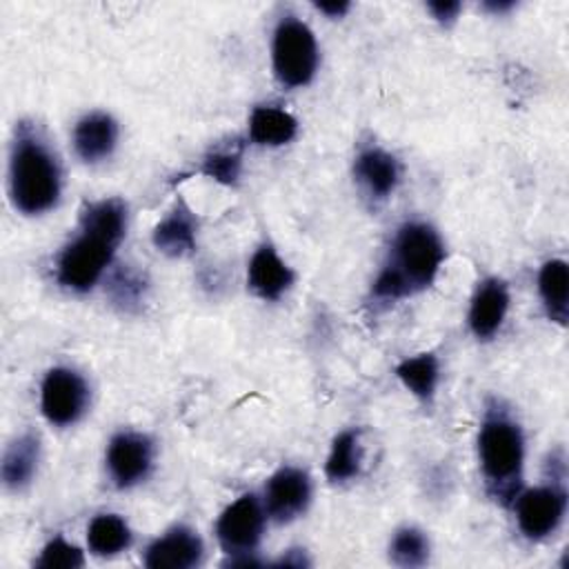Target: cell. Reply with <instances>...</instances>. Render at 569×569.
Wrapping results in <instances>:
<instances>
[{
    "label": "cell",
    "mask_w": 569,
    "mask_h": 569,
    "mask_svg": "<svg viewBox=\"0 0 569 569\" xmlns=\"http://www.w3.org/2000/svg\"><path fill=\"white\" fill-rule=\"evenodd\" d=\"M445 260V247L438 231L425 222H405L391 244V260L385 264L405 284L407 293L433 282Z\"/></svg>",
    "instance_id": "cell-3"
},
{
    "label": "cell",
    "mask_w": 569,
    "mask_h": 569,
    "mask_svg": "<svg viewBox=\"0 0 569 569\" xmlns=\"http://www.w3.org/2000/svg\"><path fill=\"white\" fill-rule=\"evenodd\" d=\"M144 293V282L131 269H118L109 280V296L116 305L131 309L140 302Z\"/></svg>",
    "instance_id": "cell-27"
},
{
    "label": "cell",
    "mask_w": 569,
    "mask_h": 569,
    "mask_svg": "<svg viewBox=\"0 0 569 569\" xmlns=\"http://www.w3.org/2000/svg\"><path fill=\"white\" fill-rule=\"evenodd\" d=\"M273 71L284 87H305L318 69L313 31L298 18L287 16L273 31Z\"/></svg>",
    "instance_id": "cell-4"
},
{
    "label": "cell",
    "mask_w": 569,
    "mask_h": 569,
    "mask_svg": "<svg viewBox=\"0 0 569 569\" xmlns=\"http://www.w3.org/2000/svg\"><path fill=\"white\" fill-rule=\"evenodd\" d=\"M400 382L420 400H431L438 385V360L433 353H418L396 367Z\"/></svg>",
    "instance_id": "cell-22"
},
{
    "label": "cell",
    "mask_w": 569,
    "mask_h": 569,
    "mask_svg": "<svg viewBox=\"0 0 569 569\" xmlns=\"http://www.w3.org/2000/svg\"><path fill=\"white\" fill-rule=\"evenodd\" d=\"M240 169H242V144L240 142H229L224 147L211 149L200 167V173H204L207 178L220 182V184H236L240 178Z\"/></svg>",
    "instance_id": "cell-24"
},
{
    "label": "cell",
    "mask_w": 569,
    "mask_h": 569,
    "mask_svg": "<svg viewBox=\"0 0 569 569\" xmlns=\"http://www.w3.org/2000/svg\"><path fill=\"white\" fill-rule=\"evenodd\" d=\"M40 458V440L36 433L24 431L4 451L2 458V482L7 489H22L31 482Z\"/></svg>",
    "instance_id": "cell-17"
},
{
    "label": "cell",
    "mask_w": 569,
    "mask_h": 569,
    "mask_svg": "<svg viewBox=\"0 0 569 569\" xmlns=\"http://www.w3.org/2000/svg\"><path fill=\"white\" fill-rule=\"evenodd\" d=\"M278 565H282V567H307L309 560L305 558V551H300V549H289L287 556H282V558L278 560Z\"/></svg>",
    "instance_id": "cell-29"
},
{
    "label": "cell",
    "mask_w": 569,
    "mask_h": 569,
    "mask_svg": "<svg viewBox=\"0 0 569 569\" xmlns=\"http://www.w3.org/2000/svg\"><path fill=\"white\" fill-rule=\"evenodd\" d=\"M429 556V542L416 527H402L393 533L389 545V558L400 567H420Z\"/></svg>",
    "instance_id": "cell-25"
},
{
    "label": "cell",
    "mask_w": 569,
    "mask_h": 569,
    "mask_svg": "<svg viewBox=\"0 0 569 569\" xmlns=\"http://www.w3.org/2000/svg\"><path fill=\"white\" fill-rule=\"evenodd\" d=\"M118 140V124L109 113L93 111L73 127V149L84 162H98L111 156Z\"/></svg>",
    "instance_id": "cell-15"
},
{
    "label": "cell",
    "mask_w": 569,
    "mask_h": 569,
    "mask_svg": "<svg viewBox=\"0 0 569 569\" xmlns=\"http://www.w3.org/2000/svg\"><path fill=\"white\" fill-rule=\"evenodd\" d=\"M353 173H356V180L367 189L371 198L385 200L387 196L393 193L400 169H398V160L391 153L378 147H367L356 156Z\"/></svg>",
    "instance_id": "cell-16"
},
{
    "label": "cell",
    "mask_w": 569,
    "mask_h": 569,
    "mask_svg": "<svg viewBox=\"0 0 569 569\" xmlns=\"http://www.w3.org/2000/svg\"><path fill=\"white\" fill-rule=\"evenodd\" d=\"M509 309V291L507 284L498 278H487L476 287L469 307V327L476 338H491Z\"/></svg>",
    "instance_id": "cell-13"
},
{
    "label": "cell",
    "mask_w": 569,
    "mask_h": 569,
    "mask_svg": "<svg viewBox=\"0 0 569 569\" xmlns=\"http://www.w3.org/2000/svg\"><path fill=\"white\" fill-rule=\"evenodd\" d=\"M538 289L540 298L545 302L547 316L558 322L567 325L569 316V267L565 260H547L538 276Z\"/></svg>",
    "instance_id": "cell-19"
},
{
    "label": "cell",
    "mask_w": 569,
    "mask_h": 569,
    "mask_svg": "<svg viewBox=\"0 0 569 569\" xmlns=\"http://www.w3.org/2000/svg\"><path fill=\"white\" fill-rule=\"evenodd\" d=\"M196 233H198V218L189 209L184 200H176L173 209L153 227V247L169 256L182 258L196 249Z\"/></svg>",
    "instance_id": "cell-12"
},
{
    "label": "cell",
    "mask_w": 569,
    "mask_h": 569,
    "mask_svg": "<svg viewBox=\"0 0 569 569\" xmlns=\"http://www.w3.org/2000/svg\"><path fill=\"white\" fill-rule=\"evenodd\" d=\"M247 280L251 291L262 300H278L291 287L293 273L271 244H262L249 262Z\"/></svg>",
    "instance_id": "cell-14"
},
{
    "label": "cell",
    "mask_w": 569,
    "mask_h": 569,
    "mask_svg": "<svg viewBox=\"0 0 569 569\" xmlns=\"http://www.w3.org/2000/svg\"><path fill=\"white\" fill-rule=\"evenodd\" d=\"M298 122L291 113L276 107H256L249 118V136L256 144L280 147L296 138Z\"/></svg>",
    "instance_id": "cell-20"
},
{
    "label": "cell",
    "mask_w": 569,
    "mask_h": 569,
    "mask_svg": "<svg viewBox=\"0 0 569 569\" xmlns=\"http://www.w3.org/2000/svg\"><path fill=\"white\" fill-rule=\"evenodd\" d=\"M360 469V442H358V431L347 429L340 431L333 438L327 465H325V473L331 482H345L349 478H353Z\"/></svg>",
    "instance_id": "cell-23"
},
{
    "label": "cell",
    "mask_w": 569,
    "mask_h": 569,
    "mask_svg": "<svg viewBox=\"0 0 569 569\" xmlns=\"http://www.w3.org/2000/svg\"><path fill=\"white\" fill-rule=\"evenodd\" d=\"M311 498V482L302 469L282 467L264 485V509L276 522L298 518Z\"/></svg>",
    "instance_id": "cell-10"
},
{
    "label": "cell",
    "mask_w": 569,
    "mask_h": 569,
    "mask_svg": "<svg viewBox=\"0 0 569 569\" xmlns=\"http://www.w3.org/2000/svg\"><path fill=\"white\" fill-rule=\"evenodd\" d=\"M485 7L491 9V11H507V9L513 7V2H487Z\"/></svg>",
    "instance_id": "cell-31"
},
{
    "label": "cell",
    "mask_w": 569,
    "mask_h": 569,
    "mask_svg": "<svg viewBox=\"0 0 569 569\" xmlns=\"http://www.w3.org/2000/svg\"><path fill=\"white\" fill-rule=\"evenodd\" d=\"M264 529V513L253 493L240 496L233 505H229L218 522H216V536L224 553L238 556V553H251Z\"/></svg>",
    "instance_id": "cell-7"
},
{
    "label": "cell",
    "mask_w": 569,
    "mask_h": 569,
    "mask_svg": "<svg viewBox=\"0 0 569 569\" xmlns=\"http://www.w3.org/2000/svg\"><path fill=\"white\" fill-rule=\"evenodd\" d=\"M316 9L327 13L329 18H340L342 13L349 11V2H318Z\"/></svg>",
    "instance_id": "cell-30"
},
{
    "label": "cell",
    "mask_w": 569,
    "mask_h": 569,
    "mask_svg": "<svg viewBox=\"0 0 569 569\" xmlns=\"http://www.w3.org/2000/svg\"><path fill=\"white\" fill-rule=\"evenodd\" d=\"M153 462V445L144 433L122 431L109 440L107 469L116 487L129 489L147 478Z\"/></svg>",
    "instance_id": "cell-9"
},
{
    "label": "cell",
    "mask_w": 569,
    "mask_h": 569,
    "mask_svg": "<svg viewBox=\"0 0 569 569\" xmlns=\"http://www.w3.org/2000/svg\"><path fill=\"white\" fill-rule=\"evenodd\" d=\"M82 565H84L82 551L60 536L49 540L44 545L40 558L36 560L38 569H78Z\"/></svg>",
    "instance_id": "cell-26"
},
{
    "label": "cell",
    "mask_w": 569,
    "mask_h": 569,
    "mask_svg": "<svg viewBox=\"0 0 569 569\" xmlns=\"http://www.w3.org/2000/svg\"><path fill=\"white\" fill-rule=\"evenodd\" d=\"M9 189L18 211L38 216L51 209L60 196V167L40 133L20 122L11 147Z\"/></svg>",
    "instance_id": "cell-1"
},
{
    "label": "cell",
    "mask_w": 569,
    "mask_h": 569,
    "mask_svg": "<svg viewBox=\"0 0 569 569\" xmlns=\"http://www.w3.org/2000/svg\"><path fill=\"white\" fill-rule=\"evenodd\" d=\"M124 229H127V204L118 198L89 202L80 211V231L104 238L116 247L122 240Z\"/></svg>",
    "instance_id": "cell-18"
},
{
    "label": "cell",
    "mask_w": 569,
    "mask_h": 569,
    "mask_svg": "<svg viewBox=\"0 0 569 569\" xmlns=\"http://www.w3.org/2000/svg\"><path fill=\"white\" fill-rule=\"evenodd\" d=\"M565 509L567 493L560 485H542L527 489L516 500L518 527L531 540L547 538L562 522Z\"/></svg>",
    "instance_id": "cell-8"
},
{
    "label": "cell",
    "mask_w": 569,
    "mask_h": 569,
    "mask_svg": "<svg viewBox=\"0 0 569 569\" xmlns=\"http://www.w3.org/2000/svg\"><path fill=\"white\" fill-rule=\"evenodd\" d=\"M87 402L89 387L80 373L67 367H53L47 371L40 389V407L51 425H73L84 413Z\"/></svg>",
    "instance_id": "cell-6"
},
{
    "label": "cell",
    "mask_w": 569,
    "mask_h": 569,
    "mask_svg": "<svg viewBox=\"0 0 569 569\" xmlns=\"http://www.w3.org/2000/svg\"><path fill=\"white\" fill-rule=\"evenodd\" d=\"M87 545L96 556H116L131 545V529L120 516L100 513L87 527Z\"/></svg>",
    "instance_id": "cell-21"
},
{
    "label": "cell",
    "mask_w": 569,
    "mask_h": 569,
    "mask_svg": "<svg viewBox=\"0 0 569 569\" xmlns=\"http://www.w3.org/2000/svg\"><path fill=\"white\" fill-rule=\"evenodd\" d=\"M202 558V540L189 527H176L147 547L149 569H189Z\"/></svg>",
    "instance_id": "cell-11"
},
{
    "label": "cell",
    "mask_w": 569,
    "mask_h": 569,
    "mask_svg": "<svg viewBox=\"0 0 569 569\" xmlns=\"http://www.w3.org/2000/svg\"><path fill=\"white\" fill-rule=\"evenodd\" d=\"M116 244L93 233L80 231L58 256V282L71 291H89L111 262Z\"/></svg>",
    "instance_id": "cell-5"
},
{
    "label": "cell",
    "mask_w": 569,
    "mask_h": 569,
    "mask_svg": "<svg viewBox=\"0 0 569 569\" xmlns=\"http://www.w3.org/2000/svg\"><path fill=\"white\" fill-rule=\"evenodd\" d=\"M427 9L433 13V18L438 20V22H451L456 16H458V11H460V2H456V0H438V2H427Z\"/></svg>",
    "instance_id": "cell-28"
},
{
    "label": "cell",
    "mask_w": 569,
    "mask_h": 569,
    "mask_svg": "<svg viewBox=\"0 0 569 569\" xmlns=\"http://www.w3.org/2000/svg\"><path fill=\"white\" fill-rule=\"evenodd\" d=\"M478 460L487 491L509 505L520 489L525 438L520 427L502 411H489L478 433Z\"/></svg>",
    "instance_id": "cell-2"
}]
</instances>
